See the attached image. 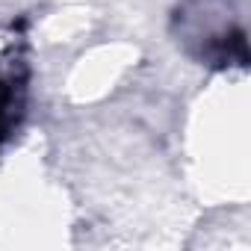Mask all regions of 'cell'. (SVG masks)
<instances>
[{
	"instance_id": "1",
	"label": "cell",
	"mask_w": 251,
	"mask_h": 251,
	"mask_svg": "<svg viewBox=\"0 0 251 251\" xmlns=\"http://www.w3.org/2000/svg\"><path fill=\"white\" fill-rule=\"evenodd\" d=\"M21 100H24V62L18 50H12L0 62V142L15 127Z\"/></svg>"
}]
</instances>
